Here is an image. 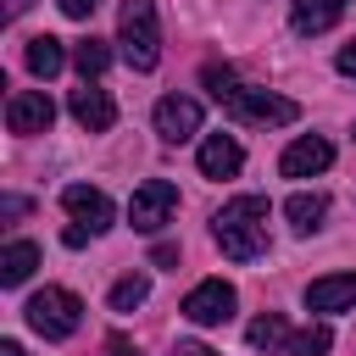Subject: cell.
I'll return each mask as SVG.
<instances>
[{
    "instance_id": "24",
    "label": "cell",
    "mask_w": 356,
    "mask_h": 356,
    "mask_svg": "<svg viewBox=\"0 0 356 356\" xmlns=\"http://www.w3.org/2000/svg\"><path fill=\"white\" fill-rule=\"evenodd\" d=\"M106 356H139V350H134L128 334H111V339H106Z\"/></svg>"
},
{
    "instance_id": "25",
    "label": "cell",
    "mask_w": 356,
    "mask_h": 356,
    "mask_svg": "<svg viewBox=\"0 0 356 356\" xmlns=\"http://www.w3.org/2000/svg\"><path fill=\"white\" fill-rule=\"evenodd\" d=\"M339 72H345V78H356V39H350V44H339Z\"/></svg>"
},
{
    "instance_id": "6",
    "label": "cell",
    "mask_w": 356,
    "mask_h": 356,
    "mask_svg": "<svg viewBox=\"0 0 356 356\" xmlns=\"http://www.w3.org/2000/svg\"><path fill=\"white\" fill-rule=\"evenodd\" d=\"M234 306H239V295H234V284H222V278H206V284H195L189 295H184V317L195 323V328H217V323H228L234 317Z\"/></svg>"
},
{
    "instance_id": "23",
    "label": "cell",
    "mask_w": 356,
    "mask_h": 356,
    "mask_svg": "<svg viewBox=\"0 0 356 356\" xmlns=\"http://www.w3.org/2000/svg\"><path fill=\"white\" fill-rule=\"evenodd\" d=\"M56 6H61L72 22H83V17H95V6H100V0H56Z\"/></svg>"
},
{
    "instance_id": "13",
    "label": "cell",
    "mask_w": 356,
    "mask_h": 356,
    "mask_svg": "<svg viewBox=\"0 0 356 356\" xmlns=\"http://www.w3.org/2000/svg\"><path fill=\"white\" fill-rule=\"evenodd\" d=\"M239 167H245V150H239L234 134H206L200 139V172L206 178H234Z\"/></svg>"
},
{
    "instance_id": "19",
    "label": "cell",
    "mask_w": 356,
    "mask_h": 356,
    "mask_svg": "<svg viewBox=\"0 0 356 356\" xmlns=\"http://www.w3.org/2000/svg\"><path fill=\"white\" fill-rule=\"evenodd\" d=\"M328 350H334V328L328 323H312V328L289 334V345H284V356H328Z\"/></svg>"
},
{
    "instance_id": "26",
    "label": "cell",
    "mask_w": 356,
    "mask_h": 356,
    "mask_svg": "<svg viewBox=\"0 0 356 356\" xmlns=\"http://www.w3.org/2000/svg\"><path fill=\"white\" fill-rule=\"evenodd\" d=\"M22 211H28L22 195H6V200H0V217H22Z\"/></svg>"
},
{
    "instance_id": "5",
    "label": "cell",
    "mask_w": 356,
    "mask_h": 356,
    "mask_svg": "<svg viewBox=\"0 0 356 356\" xmlns=\"http://www.w3.org/2000/svg\"><path fill=\"white\" fill-rule=\"evenodd\" d=\"M172 211H178V184H172V178H145V184L134 189V200H128V222H134L139 234H156Z\"/></svg>"
},
{
    "instance_id": "2",
    "label": "cell",
    "mask_w": 356,
    "mask_h": 356,
    "mask_svg": "<svg viewBox=\"0 0 356 356\" xmlns=\"http://www.w3.org/2000/svg\"><path fill=\"white\" fill-rule=\"evenodd\" d=\"M117 44H122V61H128L134 72H150V67L161 61V22H156V0H122Z\"/></svg>"
},
{
    "instance_id": "7",
    "label": "cell",
    "mask_w": 356,
    "mask_h": 356,
    "mask_svg": "<svg viewBox=\"0 0 356 356\" xmlns=\"http://www.w3.org/2000/svg\"><path fill=\"white\" fill-rule=\"evenodd\" d=\"M50 122H56V106H50L44 89H17L6 100V128L11 134H50Z\"/></svg>"
},
{
    "instance_id": "14",
    "label": "cell",
    "mask_w": 356,
    "mask_h": 356,
    "mask_svg": "<svg viewBox=\"0 0 356 356\" xmlns=\"http://www.w3.org/2000/svg\"><path fill=\"white\" fill-rule=\"evenodd\" d=\"M345 6L350 0H295L289 6V22H295V33H328L345 17Z\"/></svg>"
},
{
    "instance_id": "18",
    "label": "cell",
    "mask_w": 356,
    "mask_h": 356,
    "mask_svg": "<svg viewBox=\"0 0 356 356\" xmlns=\"http://www.w3.org/2000/svg\"><path fill=\"white\" fill-rule=\"evenodd\" d=\"M245 339H250L256 350H284V345H289V323H284L278 312H261V317L245 328Z\"/></svg>"
},
{
    "instance_id": "21",
    "label": "cell",
    "mask_w": 356,
    "mask_h": 356,
    "mask_svg": "<svg viewBox=\"0 0 356 356\" xmlns=\"http://www.w3.org/2000/svg\"><path fill=\"white\" fill-rule=\"evenodd\" d=\"M145 300H150V278H145V273H128V278L111 284V312H134V306H145Z\"/></svg>"
},
{
    "instance_id": "30",
    "label": "cell",
    "mask_w": 356,
    "mask_h": 356,
    "mask_svg": "<svg viewBox=\"0 0 356 356\" xmlns=\"http://www.w3.org/2000/svg\"><path fill=\"white\" fill-rule=\"evenodd\" d=\"M28 6H33V0H6V17H22Z\"/></svg>"
},
{
    "instance_id": "3",
    "label": "cell",
    "mask_w": 356,
    "mask_h": 356,
    "mask_svg": "<svg viewBox=\"0 0 356 356\" xmlns=\"http://www.w3.org/2000/svg\"><path fill=\"white\" fill-rule=\"evenodd\" d=\"M22 317H28V328L44 334V339H67V334H78V323H83V300H78L72 289L44 284L39 295H28Z\"/></svg>"
},
{
    "instance_id": "12",
    "label": "cell",
    "mask_w": 356,
    "mask_h": 356,
    "mask_svg": "<svg viewBox=\"0 0 356 356\" xmlns=\"http://www.w3.org/2000/svg\"><path fill=\"white\" fill-rule=\"evenodd\" d=\"M72 117H78V128H89V134H106L111 122H117V106H111V95L100 89V83H83V89H72Z\"/></svg>"
},
{
    "instance_id": "10",
    "label": "cell",
    "mask_w": 356,
    "mask_h": 356,
    "mask_svg": "<svg viewBox=\"0 0 356 356\" xmlns=\"http://www.w3.org/2000/svg\"><path fill=\"white\" fill-rule=\"evenodd\" d=\"M306 312H356V267L306 284Z\"/></svg>"
},
{
    "instance_id": "1",
    "label": "cell",
    "mask_w": 356,
    "mask_h": 356,
    "mask_svg": "<svg viewBox=\"0 0 356 356\" xmlns=\"http://www.w3.org/2000/svg\"><path fill=\"white\" fill-rule=\"evenodd\" d=\"M267 195H234L217 217H211V234L222 245L228 261H256L267 256Z\"/></svg>"
},
{
    "instance_id": "15",
    "label": "cell",
    "mask_w": 356,
    "mask_h": 356,
    "mask_svg": "<svg viewBox=\"0 0 356 356\" xmlns=\"http://www.w3.org/2000/svg\"><path fill=\"white\" fill-rule=\"evenodd\" d=\"M284 217H289V228H295V234H317V228H323V217H328V195L300 189V195H289V200H284Z\"/></svg>"
},
{
    "instance_id": "27",
    "label": "cell",
    "mask_w": 356,
    "mask_h": 356,
    "mask_svg": "<svg viewBox=\"0 0 356 356\" xmlns=\"http://www.w3.org/2000/svg\"><path fill=\"white\" fill-rule=\"evenodd\" d=\"M83 239H89V228H83V222H72V228H67V234H61V245H67V250H78V245H83Z\"/></svg>"
},
{
    "instance_id": "17",
    "label": "cell",
    "mask_w": 356,
    "mask_h": 356,
    "mask_svg": "<svg viewBox=\"0 0 356 356\" xmlns=\"http://www.w3.org/2000/svg\"><path fill=\"white\" fill-rule=\"evenodd\" d=\"M22 61H28V72H33V78H56V72L67 67V44H61L56 33H39V39H28Z\"/></svg>"
},
{
    "instance_id": "22",
    "label": "cell",
    "mask_w": 356,
    "mask_h": 356,
    "mask_svg": "<svg viewBox=\"0 0 356 356\" xmlns=\"http://www.w3.org/2000/svg\"><path fill=\"white\" fill-rule=\"evenodd\" d=\"M200 83L211 89V100H217V106L239 89V78H234V67H228V61H206V67H200Z\"/></svg>"
},
{
    "instance_id": "8",
    "label": "cell",
    "mask_w": 356,
    "mask_h": 356,
    "mask_svg": "<svg viewBox=\"0 0 356 356\" xmlns=\"http://www.w3.org/2000/svg\"><path fill=\"white\" fill-rule=\"evenodd\" d=\"M156 134H161L167 145L195 139V134H200V100H189V95H161V100H156Z\"/></svg>"
},
{
    "instance_id": "4",
    "label": "cell",
    "mask_w": 356,
    "mask_h": 356,
    "mask_svg": "<svg viewBox=\"0 0 356 356\" xmlns=\"http://www.w3.org/2000/svg\"><path fill=\"white\" fill-rule=\"evenodd\" d=\"M222 111H228V117H239V122H261V128H284V122H295V117H300V106H295L289 95L250 89V83H239V89L222 100Z\"/></svg>"
},
{
    "instance_id": "11",
    "label": "cell",
    "mask_w": 356,
    "mask_h": 356,
    "mask_svg": "<svg viewBox=\"0 0 356 356\" xmlns=\"http://www.w3.org/2000/svg\"><path fill=\"white\" fill-rule=\"evenodd\" d=\"M61 206L89 228V234H106L111 228V200H106V189H89V184H67L61 189Z\"/></svg>"
},
{
    "instance_id": "31",
    "label": "cell",
    "mask_w": 356,
    "mask_h": 356,
    "mask_svg": "<svg viewBox=\"0 0 356 356\" xmlns=\"http://www.w3.org/2000/svg\"><path fill=\"white\" fill-rule=\"evenodd\" d=\"M0 356H22V345L17 339H0Z\"/></svg>"
},
{
    "instance_id": "9",
    "label": "cell",
    "mask_w": 356,
    "mask_h": 356,
    "mask_svg": "<svg viewBox=\"0 0 356 356\" xmlns=\"http://www.w3.org/2000/svg\"><path fill=\"white\" fill-rule=\"evenodd\" d=\"M328 161H334V145H328L323 134H306V139H295V145L278 156V172H284V178H317Z\"/></svg>"
},
{
    "instance_id": "16",
    "label": "cell",
    "mask_w": 356,
    "mask_h": 356,
    "mask_svg": "<svg viewBox=\"0 0 356 356\" xmlns=\"http://www.w3.org/2000/svg\"><path fill=\"white\" fill-rule=\"evenodd\" d=\"M33 267H39V245H33V239H11V245L0 250V284H6V289L28 284Z\"/></svg>"
},
{
    "instance_id": "29",
    "label": "cell",
    "mask_w": 356,
    "mask_h": 356,
    "mask_svg": "<svg viewBox=\"0 0 356 356\" xmlns=\"http://www.w3.org/2000/svg\"><path fill=\"white\" fill-rule=\"evenodd\" d=\"M172 356H217V350H211V345H195V339H189V345H178Z\"/></svg>"
},
{
    "instance_id": "28",
    "label": "cell",
    "mask_w": 356,
    "mask_h": 356,
    "mask_svg": "<svg viewBox=\"0 0 356 356\" xmlns=\"http://www.w3.org/2000/svg\"><path fill=\"white\" fill-rule=\"evenodd\" d=\"M150 261H156V267H172V261H178V245H156Z\"/></svg>"
},
{
    "instance_id": "20",
    "label": "cell",
    "mask_w": 356,
    "mask_h": 356,
    "mask_svg": "<svg viewBox=\"0 0 356 356\" xmlns=\"http://www.w3.org/2000/svg\"><path fill=\"white\" fill-rule=\"evenodd\" d=\"M72 61H78V72H83V83H95L106 67H111V44L106 39H83L78 50H72Z\"/></svg>"
}]
</instances>
